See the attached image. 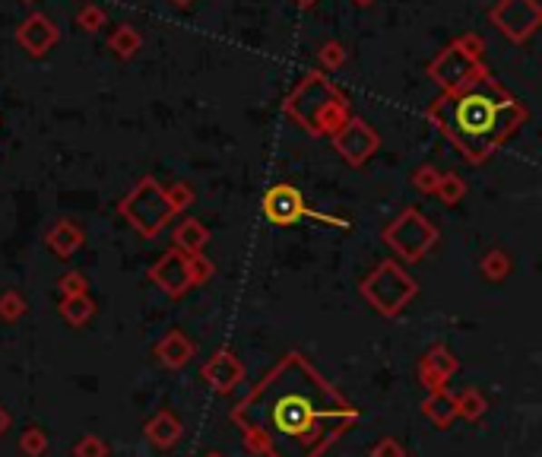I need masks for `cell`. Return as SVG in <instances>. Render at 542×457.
<instances>
[{
  "label": "cell",
  "mask_w": 542,
  "mask_h": 457,
  "mask_svg": "<svg viewBox=\"0 0 542 457\" xmlns=\"http://www.w3.org/2000/svg\"><path fill=\"white\" fill-rule=\"evenodd\" d=\"M429 114L476 165L486 163L524 121V108L492 83H479L448 99H438Z\"/></svg>",
  "instance_id": "7a4b0ae2"
},
{
  "label": "cell",
  "mask_w": 542,
  "mask_h": 457,
  "mask_svg": "<svg viewBox=\"0 0 542 457\" xmlns=\"http://www.w3.org/2000/svg\"><path fill=\"white\" fill-rule=\"evenodd\" d=\"M121 214L127 216V223H131L140 235L153 238V235H159V229H163L178 210H175V204H172L169 191H163L153 178H146V182L121 204Z\"/></svg>",
  "instance_id": "277c9868"
},
{
  "label": "cell",
  "mask_w": 542,
  "mask_h": 457,
  "mask_svg": "<svg viewBox=\"0 0 542 457\" xmlns=\"http://www.w3.org/2000/svg\"><path fill=\"white\" fill-rule=\"evenodd\" d=\"M384 242L390 244L403 261H422L425 251L438 242V232L422 214L406 210V214H399V220L393 223V226H387Z\"/></svg>",
  "instance_id": "5b68a950"
},
{
  "label": "cell",
  "mask_w": 542,
  "mask_h": 457,
  "mask_svg": "<svg viewBox=\"0 0 542 457\" xmlns=\"http://www.w3.org/2000/svg\"><path fill=\"white\" fill-rule=\"evenodd\" d=\"M206 242H210V232L200 226L197 220H184L175 229V248L184 251V254H200Z\"/></svg>",
  "instance_id": "2e32d148"
},
{
  "label": "cell",
  "mask_w": 542,
  "mask_h": 457,
  "mask_svg": "<svg viewBox=\"0 0 542 457\" xmlns=\"http://www.w3.org/2000/svg\"><path fill=\"white\" fill-rule=\"evenodd\" d=\"M10 426H13V416L6 413V407L0 403V439H4V435L10 432Z\"/></svg>",
  "instance_id": "484cf974"
},
{
  "label": "cell",
  "mask_w": 542,
  "mask_h": 457,
  "mask_svg": "<svg viewBox=\"0 0 542 457\" xmlns=\"http://www.w3.org/2000/svg\"><path fill=\"white\" fill-rule=\"evenodd\" d=\"M438 194H441V201L444 204H457V201H460V197H463V191H467V188H463V182H460V178H457V175H444L441 178V182H438Z\"/></svg>",
  "instance_id": "603a6c76"
},
{
  "label": "cell",
  "mask_w": 542,
  "mask_h": 457,
  "mask_svg": "<svg viewBox=\"0 0 542 457\" xmlns=\"http://www.w3.org/2000/svg\"><path fill=\"white\" fill-rule=\"evenodd\" d=\"M457 372H460V359H457L454 350H450V346H444V343L429 346V350H425V356L419 359V365H416L419 384H422L429 394H431V391L448 388V382L457 375Z\"/></svg>",
  "instance_id": "ba28073f"
},
{
  "label": "cell",
  "mask_w": 542,
  "mask_h": 457,
  "mask_svg": "<svg viewBox=\"0 0 542 457\" xmlns=\"http://www.w3.org/2000/svg\"><path fill=\"white\" fill-rule=\"evenodd\" d=\"M57 293H61V299H70V295H89L86 276L76 273V270H70V273L61 276V283H57Z\"/></svg>",
  "instance_id": "7402d4cb"
},
{
  "label": "cell",
  "mask_w": 542,
  "mask_h": 457,
  "mask_svg": "<svg viewBox=\"0 0 542 457\" xmlns=\"http://www.w3.org/2000/svg\"><path fill=\"white\" fill-rule=\"evenodd\" d=\"M200 378H203L206 388H210L212 394H222V397L235 394L238 384L244 382V363L238 359V353H232L229 346H222V350H216L203 363Z\"/></svg>",
  "instance_id": "52a82bcc"
},
{
  "label": "cell",
  "mask_w": 542,
  "mask_h": 457,
  "mask_svg": "<svg viewBox=\"0 0 542 457\" xmlns=\"http://www.w3.org/2000/svg\"><path fill=\"white\" fill-rule=\"evenodd\" d=\"M153 353H156V359L165 365V369L181 372V369H187V365L193 363V356H197V340L187 337L181 327H172V331L159 340Z\"/></svg>",
  "instance_id": "30bf717a"
},
{
  "label": "cell",
  "mask_w": 542,
  "mask_h": 457,
  "mask_svg": "<svg viewBox=\"0 0 542 457\" xmlns=\"http://www.w3.org/2000/svg\"><path fill=\"white\" fill-rule=\"evenodd\" d=\"M74 457H112V448L102 435H83L74 445Z\"/></svg>",
  "instance_id": "d6986e66"
},
{
  "label": "cell",
  "mask_w": 542,
  "mask_h": 457,
  "mask_svg": "<svg viewBox=\"0 0 542 457\" xmlns=\"http://www.w3.org/2000/svg\"><path fill=\"white\" fill-rule=\"evenodd\" d=\"M48 432H44L42 426H29L23 435H19V452L25 457H44L48 454Z\"/></svg>",
  "instance_id": "ac0fdd59"
},
{
  "label": "cell",
  "mask_w": 542,
  "mask_h": 457,
  "mask_svg": "<svg viewBox=\"0 0 542 457\" xmlns=\"http://www.w3.org/2000/svg\"><path fill=\"white\" fill-rule=\"evenodd\" d=\"M361 295H365V302L378 314H384V318H397V314H403L406 305L419 295V283L412 280L399 263L384 261L365 276V283H361Z\"/></svg>",
  "instance_id": "3957f363"
},
{
  "label": "cell",
  "mask_w": 542,
  "mask_h": 457,
  "mask_svg": "<svg viewBox=\"0 0 542 457\" xmlns=\"http://www.w3.org/2000/svg\"><path fill=\"white\" fill-rule=\"evenodd\" d=\"M150 280L156 283V286L163 289L165 295H172V299H181L187 289H193L191 254H184V251H178V248L165 251V254L150 267Z\"/></svg>",
  "instance_id": "8992f818"
},
{
  "label": "cell",
  "mask_w": 542,
  "mask_h": 457,
  "mask_svg": "<svg viewBox=\"0 0 542 457\" xmlns=\"http://www.w3.org/2000/svg\"><path fill=\"white\" fill-rule=\"evenodd\" d=\"M83 242V232L74 226V223H57L54 229L48 232V244L57 257H70Z\"/></svg>",
  "instance_id": "e0dca14e"
},
{
  "label": "cell",
  "mask_w": 542,
  "mask_h": 457,
  "mask_svg": "<svg viewBox=\"0 0 542 457\" xmlns=\"http://www.w3.org/2000/svg\"><path fill=\"white\" fill-rule=\"evenodd\" d=\"M203 457H225V454H219V452H210V454H203Z\"/></svg>",
  "instance_id": "4316f807"
},
{
  "label": "cell",
  "mask_w": 542,
  "mask_h": 457,
  "mask_svg": "<svg viewBox=\"0 0 542 457\" xmlns=\"http://www.w3.org/2000/svg\"><path fill=\"white\" fill-rule=\"evenodd\" d=\"M25 314V299L19 293H4L0 295V321H19Z\"/></svg>",
  "instance_id": "44dd1931"
},
{
  "label": "cell",
  "mask_w": 542,
  "mask_h": 457,
  "mask_svg": "<svg viewBox=\"0 0 542 457\" xmlns=\"http://www.w3.org/2000/svg\"><path fill=\"white\" fill-rule=\"evenodd\" d=\"M374 146H378V137H374V131L365 124V121H352V124L340 127L337 150L346 156V163L361 165L374 153Z\"/></svg>",
  "instance_id": "8fae6325"
},
{
  "label": "cell",
  "mask_w": 542,
  "mask_h": 457,
  "mask_svg": "<svg viewBox=\"0 0 542 457\" xmlns=\"http://www.w3.org/2000/svg\"><path fill=\"white\" fill-rule=\"evenodd\" d=\"M508 270H511V263H508V254L505 251H488L486 261H482V273H486V280H505Z\"/></svg>",
  "instance_id": "ffe728a7"
},
{
  "label": "cell",
  "mask_w": 542,
  "mask_h": 457,
  "mask_svg": "<svg viewBox=\"0 0 542 457\" xmlns=\"http://www.w3.org/2000/svg\"><path fill=\"white\" fill-rule=\"evenodd\" d=\"M57 312H61V318L67 321L70 327H86L95 314V302L89 299V295H70V299L61 302Z\"/></svg>",
  "instance_id": "9a60e30c"
},
{
  "label": "cell",
  "mask_w": 542,
  "mask_h": 457,
  "mask_svg": "<svg viewBox=\"0 0 542 457\" xmlns=\"http://www.w3.org/2000/svg\"><path fill=\"white\" fill-rule=\"evenodd\" d=\"M181 432H184V426H181L175 410H159V413L150 416L143 426L146 442H150L156 452H172V448L181 442Z\"/></svg>",
  "instance_id": "7c38bea8"
},
{
  "label": "cell",
  "mask_w": 542,
  "mask_h": 457,
  "mask_svg": "<svg viewBox=\"0 0 542 457\" xmlns=\"http://www.w3.org/2000/svg\"><path fill=\"white\" fill-rule=\"evenodd\" d=\"M412 182H416L419 191H435L438 182H441V175H438V172L431 169V165H425V169L416 172V178H412Z\"/></svg>",
  "instance_id": "d4e9b609"
},
{
  "label": "cell",
  "mask_w": 542,
  "mask_h": 457,
  "mask_svg": "<svg viewBox=\"0 0 542 457\" xmlns=\"http://www.w3.org/2000/svg\"><path fill=\"white\" fill-rule=\"evenodd\" d=\"M229 416L254 454L324 457L361 420V410L314 363L289 350Z\"/></svg>",
  "instance_id": "6da1fadb"
},
{
  "label": "cell",
  "mask_w": 542,
  "mask_h": 457,
  "mask_svg": "<svg viewBox=\"0 0 542 457\" xmlns=\"http://www.w3.org/2000/svg\"><path fill=\"white\" fill-rule=\"evenodd\" d=\"M422 416L438 429H448L457 420V407H454V394L448 388L444 391H431L422 401Z\"/></svg>",
  "instance_id": "4fadbf2b"
},
{
  "label": "cell",
  "mask_w": 542,
  "mask_h": 457,
  "mask_svg": "<svg viewBox=\"0 0 542 457\" xmlns=\"http://www.w3.org/2000/svg\"><path fill=\"white\" fill-rule=\"evenodd\" d=\"M263 216L273 226H295V223L308 216V204L292 184H273L263 194Z\"/></svg>",
  "instance_id": "9c48e42d"
},
{
  "label": "cell",
  "mask_w": 542,
  "mask_h": 457,
  "mask_svg": "<svg viewBox=\"0 0 542 457\" xmlns=\"http://www.w3.org/2000/svg\"><path fill=\"white\" fill-rule=\"evenodd\" d=\"M454 407H457V420H467V422H479L482 416L488 413V401H486V394H482L479 388L457 391Z\"/></svg>",
  "instance_id": "5bb4252c"
},
{
  "label": "cell",
  "mask_w": 542,
  "mask_h": 457,
  "mask_svg": "<svg viewBox=\"0 0 542 457\" xmlns=\"http://www.w3.org/2000/svg\"><path fill=\"white\" fill-rule=\"evenodd\" d=\"M368 457H406V448L399 439H393V435H387V439L374 442V448L368 452Z\"/></svg>",
  "instance_id": "cb8c5ba5"
}]
</instances>
